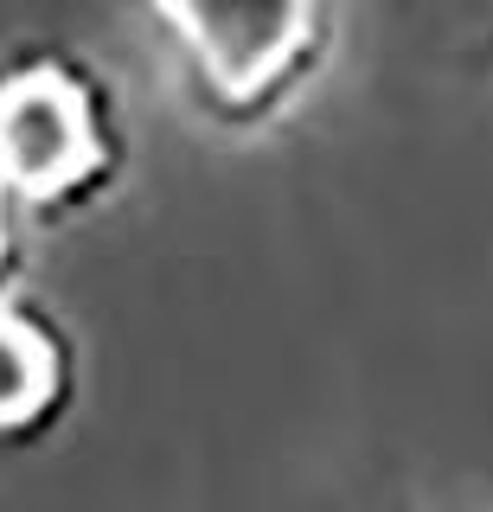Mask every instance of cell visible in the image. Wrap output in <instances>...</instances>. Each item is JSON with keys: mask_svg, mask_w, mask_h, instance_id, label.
<instances>
[{"mask_svg": "<svg viewBox=\"0 0 493 512\" xmlns=\"http://www.w3.org/2000/svg\"><path fill=\"white\" fill-rule=\"evenodd\" d=\"M97 160L90 109L58 71H26L0 90V180L13 192H65Z\"/></svg>", "mask_w": 493, "mask_h": 512, "instance_id": "1", "label": "cell"}, {"mask_svg": "<svg viewBox=\"0 0 493 512\" xmlns=\"http://www.w3.org/2000/svg\"><path fill=\"white\" fill-rule=\"evenodd\" d=\"M314 0H161L193 58L218 90L250 96L295 58Z\"/></svg>", "mask_w": 493, "mask_h": 512, "instance_id": "2", "label": "cell"}, {"mask_svg": "<svg viewBox=\"0 0 493 512\" xmlns=\"http://www.w3.org/2000/svg\"><path fill=\"white\" fill-rule=\"evenodd\" d=\"M52 397V346L20 314H0V429L26 423Z\"/></svg>", "mask_w": 493, "mask_h": 512, "instance_id": "3", "label": "cell"}]
</instances>
